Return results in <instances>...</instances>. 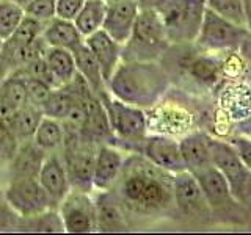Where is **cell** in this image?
Masks as SVG:
<instances>
[{"label": "cell", "instance_id": "obj_1", "mask_svg": "<svg viewBox=\"0 0 251 235\" xmlns=\"http://www.w3.org/2000/svg\"><path fill=\"white\" fill-rule=\"evenodd\" d=\"M115 184L118 201L138 212H159L175 204L173 174L155 166L145 155L124 160Z\"/></svg>", "mask_w": 251, "mask_h": 235}, {"label": "cell", "instance_id": "obj_2", "mask_svg": "<svg viewBox=\"0 0 251 235\" xmlns=\"http://www.w3.org/2000/svg\"><path fill=\"white\" fill-rule=\"evenodd\" d=\"M170 75L155 61H123L110 77L107 88L116 99L133 107H151L168 88Z\"/></svg>", "mask_w": 251, "mask_h": 235}, {"label": "cell", "instance_id": "obj_3", "mask_svg": "<svg viewBox=\"0 0 251 235\" xmlns=\"http://www.w3.org/2000/svg\"><path fill=\"white\" fill-rule=\"evenodd\" d=\"M170 46L159 13L138 10L130 38L123 46V61H155Z\"/></svg>", "mask_w": 251, "mask_h": 235}, {"label": "cell", "instance_id": "obj_4", "mask_svg": "<svg viewBox=\"0 0 251 235\" xmlns=\"http://www.w3.org/2000/svg\"><path fill=\"white\" fill-rule=\"evenodd\" d=\"M206 0H168L159 11L170 44L195 43L200 33Z\"/></svg>", "mask_w": 251, "mask_h": 235}, {"label": "cell", "instance_id": "obj_5", "mask_svg": "<svg viewBox=\"0 0 251 235\" xmlns=\"http://www.w3.org/2000/svg\"><path fill=\"white\" fill-rule=\"evenodd\" d=\"M212 164L227 180L234 199L239 206L251 209V171L243 164L231 143L209 137Z\"/></svg>", "mask_w": 251, "mask_h": 235}, {"label": "cell", "instance_id": "obj_6", "mask_svg": "<svg viewBox=\"0 0 251 235\" xmlns=\"http://www.w3.org/2000/svg\"><path fill=\"white\" fill-rule=\"evenodd\" d=\"M100 102L107 110L115 138L123 141L124 144L135 146L137 151L141 152L143 141L148 137V121L143 110L126 104L120 99H110L108 94L100 97Z\"/></svg>", "mask_w": 251, "mask_h": 235}, {"label": "cell", "instance_id": "obj_7", "mask_svg": "<svg viewBox=\"0 0 251 235\" xmlns=\"http://www.w3.org/2000/svg\"><path fill=\"white\" fill-rule=\"evenodd\" d=\"M248 33L245 25H239L218 16L206 6L200 33L196 36V47L202 52L237 50L243 36Z\"/></svg>", "mask_w": 251, "mask_h": 235}, {"label": "cell", "instance_id": "obj_8", "mask_svg": "<svg viewBox=\"0 0 251 235\" xmlns=\"http://www.w3.org/2000/svg\"><path fill=\"white\" fill-rule=\"evenodd\" d=\"M5 199L8 206L21 218H28L49 209H55L38 177L10 179L5 191Z\"/></svg>", "mask_w": 251, "mask_h": 235}, {"label": "cell", "instance_id": "obj_9", "mask_svg": "<svg viewBox=\"0 0 251 235\" xmlns=\"http://www.w3.org/2000/svg\"><path fill=\"white\" fill-rule=\"evenodd\" d=\"M57 209L66 232L85 234L96 231V204L86 191L69 190Z\"/></svg>", "mask_w": 251, "mask_h": 235}, {"label": "cell", "instance_id": "obj_10", "mask_svg": "<svg viewBox=\"0 0 251 235\" xmlns=\"http://www.w3.org/2000/svg\"><path fill=\"white\" fill-rule=\"evenodd\" d=\"M192 174L198 180L210 212H215V213H231L235 209H239V202L234 199L229 184H227L225 176L214 164L193 171Z\"/></svg>", "mask_w": 251, "mask_h": 235}, {"label": "cell", "instance_id": "obj_11", "mask_svg": "<svg viewBox=\"0 0 251 235\" xmlns=\"http://www.w3.org/2000/svg\"><path fill=\"white\" fill-rule=\"evenodd\" d=\"M173 199L179 212L185 216L201 218L210 213L198 180L187 169L173 174Z\"/></svg>", "mask_w": 251, "mask_h": 235}, {"label": "cell", "instance_id": "obj_12", "mask_svg": "<svg viewBox=\"0 0 251 235\" xmlns=\"http://www.w3.org/2000/svg\"><path fill=\"white\" fill-rule=\"evenodd\" d=\"M141 154L155 166L168 171L171 174L185 171V163L180 154L179 141L165 135L146 137L141 146Z\"/></svg>", "mask_w": 251, "mask_h": 235}, {"label": "cell", "instance_id": "obj_13", "mask_svg": "<svg viewBox=\"0 0 251 235\" xmlns=\"http://www.w3.org/2000/svg\"><path fill=\"white\" fill-rule=\"evenodd\" d=\"M137 14H138L137 0L107 3V11H105L104 24H102V30L108 36H112L116 43L124 46L130 38Z\"/></svg>", "mask_w": 251, "mask_h": 235}, {"label": "cell", "instance_id": "obj_14", "mask_svg": "<svg viewBox=\"0 0 251 235\" xmlns=\"http://www.w3.org/2000/svg\"><path fill=\"white\" fill-rule=\"evenodd\" d=\"M85 107L86 118L80 132L82 138L93 144H107L110 141L116 140L108 121L107 110L96 94L85 99Z\"/></svg>", "mask_w": 251, "mask_h": 235}, {"label": "cell", "instance_id": "obj_15", "mask_svg": "<svg viewBox=\"0 0 251 235\" xmlns=\"http://www.w3.org/2000/svg\"><path fill=\"white\" fill-rule=\"evenodd\" d=\"M85 44L93 52L94 58L98 60L102 77L108 83L110 77L113 75L115 69L123 61V44L116 43L112 36H108L104 30H98L85 38Z\"/></svg>", "mask_w": 251, "mask_h": 235}, {"label": "cell", "instance_id": "obj_16", "mask_svg": "<svg viewBox=\"0 0 251 235\" xmlns=\"http://www.w3.org/2000/svg\"><path fill=\"white\" fill-rule=\"evenodd\" d=\"M38 180H39V184L43 185L46 193L49 194L55 209L58 207V204L71 190V184H69L65 163H63V160L55 154H47L43 166L39 169Z\"/></svg>", "mask_w": 251, "mask_h": 235}, {"label": "cell", "instance_id": "obj_17", "mask_svg": "<svg viewBox=\"0 0 251 235\" xmlns=\"http://www.w3.org/2000/svg\"><path fill=\"white\" fill-rule=\"evenodd\" d=\"M124 164L123 154L110 144H99L94 155L93 169V188L98 190H110L120 176Z\"/></svg>", "mask_w": 251, "mask_h": 235}, {"label": "cell", "instance_id": "obj_18", "mask_svg": "<svg viewBox=\"0 0 251 235\" xmlns=\"http://www.w3.org/2000/svg\"><path fill=\"white\" fill-rule=\"evenodd\" d=\"M47 157V152L39 147L33 138L21 141L10 163V179L14 177H38L39 169Z\"/></svg>", "mask_w": 251, "mask_h": 235}, {"label": "cell", "instance_id": "obj_19", "mask_svg": "<svg viewBox=\"0 0 251 235\" xmlns=\"http://www.w3.org/2000/svg\"><path fill=\"white\" fill-rule=\"evenodd\" d=\"M41 36L49 47H60L69 52H74L78 46L85 43V38L75 27L74 21L61 19L57 16L46 24Z\"/></svg>", "mask_w": 251, "mask_h": 235}, {"label": "cell", "instance_id": "obj_20", "mask_svg": "<svg viewBox=\"0 0 251 235\" xmlns=\"http://www.w3.org/2000/svg\"><path fill=\"white\" fill-rule=\"evenodd\" d=\"M225 115L229 119L240 122L251 118V86L247 83H231L220 96Z\"/></svg>", "mask_w": 251, "mask_h": 235}, {"label": "cell", "instance_id": "obj_21", "mask_svg": "<svg viewBox=\"0 0 251 235\" xmlns=\"http://www.w3.org/2000/svg\"><path fill=\"white\" fill-rule=\"evenodd\" d=\"M179 147L187 171L193 172L212 164L209 135H206V133H190V135L184 137L179 141Z\"/></svg>", "mask_w": 251, "mask_h": 235}, {"label": "cell", "instance_id": "obj_22", "mask_svg": "<svg viewBox=\"0 0 251 235\" xmlns=\"http://www.w3.org/2000/svg\"><path fill=\"white\" fill-rule=\"evenodd\" d=\"M73 55H74V60H75L77 72L85 78V82L90 85L91 91L96 94L99 99L104 97L107 94V90H108L107 83L104 80V77H102V70H100L99 63L96 58H94L93 52L88 49V46H86L85 43L80 44L73 52Z\"/></svg>", "mask_w": 251, "mask_h": 235}, {"label": "cell", "instance_id": "obj_23", "mask_svg": "<svg viewBox=\"0 0 251 235\" xmlns=\"http://www.w3.org/2000/svg\"><path fill=\"white\" fill-rule=\"evenodd\" d=\"M96 204V229L102 232H118L126 229L120 201L115 193H104L94 201Z\"/></svg>", "mask_w": 251, "mask_h": 235}, {"label": "cell", "instance_id": "obj_24", "mask_svg": "<svg viewBox=\"0 0 251 235\" xmlns=\"http://www.w3.org/2000/svg\"><path fill=\"white\" fill-rule=\"evenodd\" d=\"M47 22H43V21H38L35 18H31V16H24L21 24L18 25L11 36L5 39L3 43V52H2V58H6L10 57V55L18 50L19 47L25 46L31 41H35L36 38H39L43 35L44 31V27H46ZM0 58V60H2Z\"/></svg>", "mask_w": 251, "mask_h": 235}, {"label": "cell", "instance_id": "obj_25", "mask_svg": "<svg viewBox=\"0 0 251 235\" xmlns=\"http://www.w3.org/2000/svg\"><path fill=\"white\" fill-rule=\"evenodd\" d=\"M44 60L60 86L73 82V78L77 74L73 52H69L66 49H60V47H47Z\"/></svg>", "mask_w": 251, "mask_h": 235}, {"label": "cell", "instance_id": "obj_26", "mask_svg": "<svg viewBox=\"0 0 251 235\" xmlns=\"http://www.w3.org/2000/svg\"><path fill=\"white\" fill-rule=\"evenodd\" d=\"M43 116L44 115L39 108L28 105V104L24 105L22 108H19L18 112H16L10 125H8V132L16 138V141L31 140Z\"/></svg>", "mask_w": 251, "mask_h": 235}, {"label": "cell", "instance_id": "obj_27", "mask_svg": "<svg viewBox=\"0 0 251 235\" xmlns=\"http://www.w3.org/2000/svg\"><path fill=\"white\" fill-rule=\"evenodd\" d=\"M107 11L105 0H86L83 3L82 10L75 16L74 24L78 31L83 35V38L90 36L94 31L102 28Z\"/></svg>", "mask_w": 251, "mask_h": 235}, {"label": "cell", "instance_id": "obj_28", "mask_svg": "<svg viewBox=\"0 0 251 235\" xmlns=\"http://www.w3.org/2000/svg\"><path fill=\"white\" fill-rule=\"evenodd\" d=\"M63 140H65V127L61 121L43 116L33 135L35 143L43 147L46 152H52L63 146Z\"/></svg>", "mask_w": 251, "mask_h": 235}, {"label": "cell", "instance_id": "obj_29", "mask_svg": "<svg viewBox=\"0 0 251 235\" xmlns=\"http://www.w3.org/2000/svg\"><path fill=\"white\" fill-rule=\"evenodd\" d=\"M75 100H77V96L74 94V91L69 88V85H63V86H58V88H53L43 108V115L53 118V119L63 121Z\"/></svg>", "mask_w": 251, "mask_h": 235}, {"label": "cell", "instance_id": "obj_30", "mask_svg": "<svg viewBox=\"0 0 251 235\" xmlns=\"http://www.w3.org/2000/svg\"><path fill=\"white\" fill-rule=\"evenodd\" d=\"M24 16V6L16 3L14 0H0V39L5 41L10 38Z\"/></svg>", "mask_w": 251, "mask_h": 235}, {"label": "cell", "instance_id": "obj_31", "mask_svg": "<svg viewBox=\"0 0 251 235\" xmlns=\"http://www.w3.org/2000/svg\"><path fill=\"white\" fill-rule=\"evenodd\" d=\"M25 221V227L28 231H36V232H63L65 226H63L61 216L58 212L53 209H49L41 213L22 218Z\"/></svg>", "mask_w": 251, "mask_h": 235}, {"label": "cell", "instance_id": "obj_32", "mask_svg": "<svg viewBox=\"0 0 251 235\" xmlns=\"http://www.w3.org/2000/svg\"><path fill=\"white\" fill-rule=\"evenodd\" d=\"M206 6L222 18L247 27L242 0H206Z\"/></svg>", "mask_w": 251, "mask_h": 235}, {"label": "cell", "instance_id": "obj_33", "mask_svg": "<svg viewBox=\"0 0 251 235\" xmlns=\"http://www.w3.org/2000/svg\"><path fill=\"white\" fill-rule=\"evenodd\" d=\"M24 77H25V88H27V104L33 105L43 112V108H44L46 102H47V99H49L53 88L50 85H47L46 82L39 80V78H36V77H28L25 74H24Z\"/></svg>", "mask_w": 251, "mask_h": 235}, {"label": "cell", "instance_id": "obj_34", "mask_svg": "<svg viewBox=\"0 0 251 235\" xmlns=\"http://www.w3.org/2000/svg\"><path fill=\"white\" fill-rule=\"evenodd\" d=\"M24 11L38 21L49 22L57 13V0H31L24 6Z\"/></svg>", "mask_w": 251, "mask_h": 235}, {"label": "cell", "instance_id": "obj_35", "mask_svg": "<svg viewBox=\"0 0 251 235\" xmlns=\"http://www.w3.org/2000/svg\"><path fill=\"white\" fill-rule=\"evenodd\" d=\"M85 2L86 0H57V13H55V16L61 19L74 21Z\"/></svg>", "mask_w": 251, "mask_h": 235}, {"label": "cell", "instance_id": "obj_36", "mask_svg": "<svg viewBox=\"0 0 251 235\" xmlns=\"http://www.w3.org/2000/svg\"><path fill=\"white\" fill-rule=\"evenodd\" d=\"M231 144L234 146L235 151H237L243 164L251 171V140L243 135H237L232 138Z\"/></svg>", "mask_w": 251, "mask_h": 235}, {"label": "cell", "instance_id": "obj_37", "mask_svg": "<svg viewBox=\"0 0 251 235\" xmlns=\"http://www.w3.org/2000/svg\"><path fill=\"white\" fill-rule=\"evenodd\" d=\"M18 141L11 135L5 125L0 122V157H13L18 149Z\"/></svg>", "mask_w": 251, "mask_h": 235}, {"label": "cell", "instance_id": "obj_38", "mask_svg": "<svg viewBox=\"0 0 251 235\" xmlns=\"http://www.w3.org/2000/svg\"><path fill=\"white\" fill-rule=\"evenodd\" d=\"M240 58L251 66V30H248V33L243 36L242 43L237 47Z\"/></svg>", "mask_w": 251, "mask_h": 235}, {"label": "cell", "instance_id": "obj_39", "mask_svg": "<svg viewBox=\"0 0 251 235\" xmlns=\"http://www.w3.org/2000/svg\"><path fill=\"white\" fill-rule=\"evenodd\" d=\"M168 0H137L140 11H155L159 13Z\"/></svg>", "mask_w": 251, "mask_h": 235}, {"label": "cell", "instance_id": "obj_40", "mask_svg": "<svg viewBox=\"0 0 251 235\" xmlns=\"http://www.w3.org/2000/svg\"><path fill=\"white\" fill-rule=\"evenodd\" d=\"M237 130H239V135H243L251 140V118L250 119L237 122Z\"/></svg>", "mask_w": 251, "mask_h": 235}, {"label": "cell", "instance_id": "obj_41", "mask_svg": "<svg viewBox=\"0 0 251 235\" xmlns=\"http://www.w3.org/2000/svg\"><path fill=\"white\" fill-rule=\"evenodd\" d=\"M243 3V13H245V22L248 30H251V0H242Z\"/></svg>", "mask_w": 251, "mask_h": 235}, {"label": "cell", "instance_id": "obj_42", "mask_svg": "<svg viewBox=\"0 0 251 235\" xmlns=\"http://www.w3.org/2000/svg\"><path fill=\"white\" fill-rule=\"evenodd\" d=\"M14 2H16V3H19L21 6H25L28 2H31V0H14Z\"/></svg>", "mask_w": 251, "mask_h": 235}, {"label": "cell", "instance_id": "obj_43", "mask_svg": "<svg viewBox=\"0 0 251 235\" xmlns=\"http://www.w3.org/2000/svg\"><path fill=\"white\" fill-rule=\"evenodd\" d=\"M3 39H0V58H2V52H3Z\"/></svg>", "mask_w": 251, "mask_h": 235}, {"label": "cell", "instance_id": "obj_44", "mask_svg": "<svg viewBox=\"0 0 251 235\" xmlns=\"http://www.w3.org/2000/svg\"><path fill=\"white\" fill-rule=\"evenodd\" d=\"M113 2H126V0H105V3H113Z\"/></svg>", "mask_w": 251, "mask_h": 235}, {"label": "cell", "instance_id": "obj_45", "mask_svg": "<svg viewBox=\"0 0 251 235\" xmlns=\"http://www.w3.org/2000/svg\"><path fill=\"white\" fill-rule=\"evenodd\" d=\"M250 86H251V85H250Z\"/></svg>", "mask_w": 251, "mask_h": 235}]
</instances>
